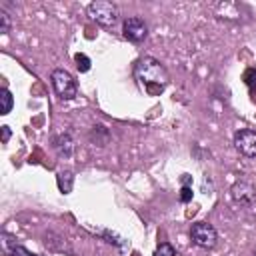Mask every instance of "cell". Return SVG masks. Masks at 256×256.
Wrapping results in <instances>:
<instances>
[{
	"label": "cell",
	"mask_w": 256,
	"mask_h": 256,
	"mask_svg": "<svg viewBox=\"0 0 256 256\" xmlns=\"http://www.w3.org/2000/svg\"><path fill=\"white\" fill-rule=\"evenodd\" d=\"M134 78L140 86H144L150 94H158L168 84V72L160 60L154 56H142L134 64Z\"/></svg>",
	"instance_id": "cell-1"
},
{
	"label": "cell",
	"mask_w": 256,
	"mask_h": 256,
	"mask_svg": "<svg viewBox=\"0 0 256 256\" xmlns=\"http://www.w3.org/2000/svg\"><path fill=\"white\" fill-rule=\"evenodd\" d=\"M86 10H88V16L102 28H114L120 20V10L114 2L96 0V2H90Z\"/></svg>",
	"instance_id": "cell-2"
},
{
	"label": "cell",
	"mask_w": 256,
	"mask_h": 256,
	"mask_svg": "<svg viewBox=\"0 0 256 256\" xmlns=\"http://www.w3.org/2000/svg\"><path fill=\"white\" fill-rule=\"evenodd\" d=\"M50 80H52V88H54V92H56V96L60 100H72V98H76L78 84H76L74 76L68 70H64V68L52 70Z\"/></svg>",
	"instance_id": "cell-3"
},
{
	"label": "cell",
	"mask_w": 256,
	"mask_h": 256,
	"mask_svg": "<svg viewBox=\"0 0 256 256\" xmlns=\"http://www.w3.org/2000/svg\"><path fill=\"white\" fill-rule=\"evenodd\" d=\"M190 240H192V244H196L198 248L210 250V248H214L216 242H218V232H216V228H214L212 224H208V222H194V224L190 226Z\"/></svg>",
	"instance_id": "cell-4"
},
{
	"label": "cell",
	"mask_w": 256,
	"mask_h": 256,
	"mask_svg": "<svg viewBox=\"0 0 256 256\" xmlns=\"http://www.w3.org/2000/svg\"><path fill=\"white\" fill-rule=\"evenodd\" d=\"M122 36H124L128 42L140 44V42L148 36V24H146L140 16H128V18L122 22Z\"/></svg>",
	"instance_id": "cell-5"
},
{
	"label": "cell",
	"mask_w": 256,
	"mask_h": 256,
	"mask_svg": "<svg viewBox=\"0 0 256 256\" xmlns=\"http://www.w3.org/2000/svg\"><path fill=\"white\" fill-rule=\"evenodd\" d=\"M234 148L246 156V158H254L256 156V130L250 128H242L234 134Z\"/></svg>",
	"instance_id": "cell-6"
},
{
	"label": "cell",
	"mask_w": 256,
	"mask_h": 256,
	"mask_svg": "<svg viewBox=\"0 0 256 256\" xmlns=\"http://www.w3.org/2000/svg\"><path fill=\"white\" fill-rule=\"evenodd\" d=\"M230 194H232V200L240 206H252L256 202V188L246 180L234 182L230 188Z\"/></svg>",
	"instance_id": "cell-7"
},
{
	"label": "cell",
	"mask_w": 256,
	"mask_h": 256,
	"mask_svg": "<svg viewBox=\"0 0 256 256\" xmlns=\"http://www.w3.org/2000/svg\"><path fill=\"white\" fill-rule=\"evenodd\" d=\"M54 150L58 152V156L70 158V156L74 154V138H72L68 132L56 136V138H54Z\"/></svg>",
	"instance_id": "cell-8"
},
{
	"label": "cell",
	"mask_w": 256,
	"mask_h": 256,
	"mask_svg": "<svg viewBox=\"0 0 256 256\" xmlns=\"http://www.w3.org/2000/svg\"><path fill=\"white\" fill-rule=\"evenodd\" d=\"M56 182H58V190L60 192L70 194L72 192V186H74V174L70 170H60L56 174Z\"/></svg>",
	"instance_id": "cell-9"
},
{
	"label": "cell",
	"mask_w": 256,
	"mask_h": 256,
	"mask_svg": "<svg viewBox=\"0 0 256 256\" xmlns=\"http://www.w3.org/2000/svg\"><path fill=\"white\" fill-rule=\"evenodd\" d=\"M12 106H14V96H12V92H10L6 86H2V88H0V114H2V116L10 114Z\"/></svg>",
	"instance_id": "cell-10"
},
{
	"label": "cell",
	"mask_w": 256,
	"mask_h": 256,
	"mask_svg": "<svg viewBox=\"0 0 256 256\" xmlns=\"http://www.w3.org/2000/svg\"><path fill=\"white\" fill-rule=\"evenodd\" d=\"M90 138H92V142H96L98 146H104V144L110 140V132H108V128H106V126L98 124V126H94V128H92Z\"/></svg>",
	"instance_id": "cell-11"
},
{
	"label": "cell",
	"mask_w": 256,
	"mask_h": 256,
	"mask_svg": "<svg viewBox=\"0 0 256 256\" xmlns=\"http://www.w3.org/2000/svg\"><path fill=\"white\" fill-rule=\"evenodd\" d=\"M74 62H76V68H78V72H88L90 68H92V60L86 56V54H76L74 56Z\"/></svg>",
	"instance_id": "cell-12"
},
{
	"label": "cell",
	"mask_w": 256,
	"mask_h": 256,
	"mask_svg": "<svg viewBox=\"0 0 256 256\" xmlns=\"http://www.w3.org/2000/svg\"><path fill=\"white\" fill-rule=\"evenodd\" d=\"M152 256H176V250H174L172 244H168V242H160Z\"/></svg>",
	"instance_id": "cell-13"
},
{
	"label": "cell",
	"mask_w": 256,
	"mask_h": 256,
	"mask_svg": "<svg viewBox=\"0 0 256 256\" xmlns=\"http://www.w3.org/2000/svg\"><path fill=\"white\" fill-rule=\"evenodd\" d=\"M10 26H12L10 14L4 8H0V34H8L10 32Z\"/></svg>",
	"instance_id": "cell-14"
},
{
	"label": "cell",
	"mask_w": 256,
	"mask_h": 256,
	"mask_svg": "<svg viewBox=\"0 0 256 256\" xmlns=\"http://www.w3.org/2000/svg\"><path fill=\"white\" fill-rule=\"evenodd\" d=\"M102 236L106 238V242H110V244H116L120 250H124V248H126V240H124V238H120V236H116L114 232H108V230H104V232H102Z\"/></svg>",
	"instance_id": "cell-15"
},
{
	"label": "cell",
	"mask_w": 256,
	"mask_h": 256,
	"mask_svg": "<svg viewBox=\"0 0 256 256\" xmlns=\"http://www.w3.org/2000/svg\"><path fill=\"white\" fill-rule=\"evenodd\" d=\"M8 256H38V254L30 252V250H28L26 246H22V244H14L12 250L8 252Z\"/></svg>",
	"instance_id": "cell-16"
},
{
	"label": "cell",
	"mask_w": 256,
	"mask_h": 256,
	"mask_svg": "<svg viewBox=\"0 0 256 256\" xmlns=\"http://www.w3.org/2000/svg\"><path fill=\"white\" fill-rule=\"evenodd\" d=\"M192 194H194V192H192V186H182V188H180V202H182V204H188V202L192 200Z\"/></svg>",
	"instance_id": "cell-17"
},
{
	"label": "cell",
	"mask_w": 256,
	"mask_h": 256,
	"mask_svg": "<svg viewBox=\"0 0 256 256\" xmlns=\"http://www.w3.org/2000/svg\"><path fill=\"white\" fill-rule=\"evenodd\" d=\"M0 130H2V144H8V140H10V136H12V130H10V126H0Z\"/></svg>",
	"instance_id": "cell-18"
},
{
	"label": "cell",
	"mask_w": 256,
	"mask_h": 256,
	"mask_svg": "<svg viewBox=\"0 0 256 256\" xmlns=\"http://www.w3.org/2000/svg\"><path fill=\"white\" fill-rule=\"evenodd\" d=\"M254 256H256V248H254Z\"/></svg>",
	"instance_id": "cell-19"
}]
</instances>
